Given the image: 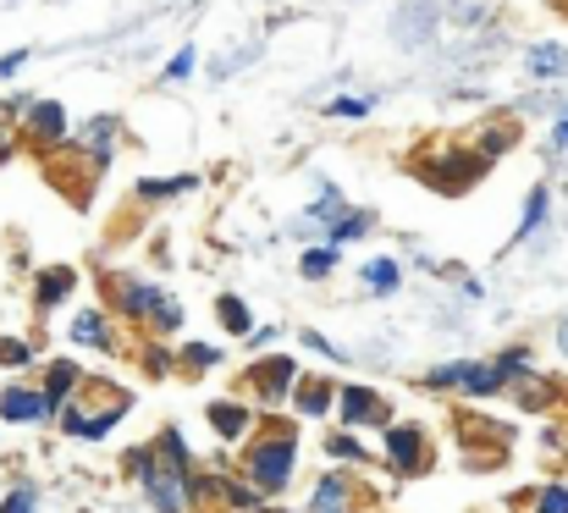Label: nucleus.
<instances>
[{"label":"nucleus","mask_w":568,"mask_h":513,"mask_svg":"<svg viewBox=\"0 0 568 513\" xmlns=\"http://www.w3.org/2000/svg\"><path fill=\"white\" fill-rule=\"evenodd\" d=\"M0 364H17L22 370V364H33V348L17 338H0Z\"/></svg>","instance_id":"obj_40"},{"label":"nucleus","mask_w":568,"mask_h":513,"mask_svg":"<svg viewBox=\"0 0 568 513\" xmlns=\"http://www.w3.org/2000/svg\"><path fill=\"white\" fill-rule=\"evenodd\" d=\"M193 67H199V50H193V44H183V50H172V56H166L161 78H166V83H189Z\"/></svg>","instance_id":"obj_34"},{"label":"nucleus","mask_w":568,"mask_h":513,"mask_svg":"<svg viewBox=\"0 0 568 513\" xmlns=\"http://www.w3.org/2000/svg\"><path fill=\"white\" fill-rule=\"evenodd\" d=\"M359 282H365V293H371V299H392V293L403 288V265H397L392 254H376V260H365V265H359Z\"/></svg>","instance_id":"obj_22"},{"label":"nucleus","mask_w":568,"mask_h":513,"mask_svg":"<svg viewBox=\"0 0 568 513\" xmlns=\"http://www.w3.org/2000/svg\"><path fill=\"white\" fill-rule=\"evenodd\" d=\"M552 155H568V111L552 122Z\"/></svg>","instance_id":"obj_46"},{"label":"nucleus","mask_w":568,"mask_h":513,"mask_svg":"<svg viewBox=\"0 0 568 513\" xmlns=\"http://www.w3.org/2000/svg\"><path fill=\"white\" fill-rule=\"evenodd\" d=\"M0 420H6V425H39V420H50L44 386H22V381L0 386Z\"/></svg>","instance_id":"obj_12"},{"label":"nucleus","mask_w":568,"mask_h":513,"mask_svg":"<svg viewBox=\"0 0 568 513\" xmlns=\"http://www.w3.org/2000/svg\"><path fill=\"white\" fill-rule=\"evenodd\" d=\"M221 503H226L232 513H265L271 509L265 492H260L254 481H232V475H226V486H221Z\"/></svg>","instance_id":"obj_26"},{"label":"nucleus","mask_w":568,"mask_h":513,"mask_svg":"<svg viewBox=\"0 0 568 513\" xmlns=\"http://www.w3.org/2000/svg\"><path fill=\"white\" fill-rule=\"evenodd\" d=\"M144 364H150V375H172V370H178V353H166V348H144Z\"/></svg>","instance_id":"obj_41"},{"label":"nucleus","mask_w":568,"mask_h":513,"mask_svg":"<svg viewBox=\"0 0 568 513\" xmlns=\"http://www.w3.org/2000/svg\"><path fill=\"white\" fill-rule=\"evenodd\" d=\"M271 513H282V509H271Z\"/></svg>","instance_id":"obj_49"},{"label":"nucleus","mask_w":568,"mask_h":513,"mask_svg":"<svg viewBox=\"0 0 568 513\" xmlns=\"http://www.w3.org/2000/svg\"><path fill=\"white\" fill-rule=\"evenodd\" d=\"M430 392H464V398H497L508 386V375L497 370V359H447L436 370H425Z\"/></svg>","instance_id":"obj_3"},{"label":"nucleus","mask_w":568,"mask_h":513,"mask_svg":"<svg viewBox=\"0 0 568 513\" xmlns=\"http://www.w3.org/2000/svg\"><path fill=\"white\" fill-rule=\"evenodd\" d=\"M514 144H519V128H514V122H491V128H480V139H475V150H480L486 161L508 155Z\"/></svg>","instance_id":"obj_27"},{"label":"nucleus","mask_w":568,"mask_h":513,"mask_svg":"<svg viewBox=\"0 0 568 513\" xmlns=\"http://www.w3.org/2000/svg\"><path fill=\"white\" fill-rule=\"evenodd\" d=\"M326 453H332V459H343V464H365V459H371V453H365V442H359V436H348V431H332V436H326Z\"/></svg>","instance_id":"obj_33"},{"label":"nucleus","mask_w":568,"mask_h":513,"mask_svg":"<svg viewBox=\"0 0 568 513\" xmlns=\"http://www.w3.org/2000/svg\"><path fill=\"white\" fill-rule=\"evenodd\" d=\"M276 332H282V326H254V332H248V348H254V353H260V348H271V342H276Z\"/></svg>","instance_id":"obj_45"},{"label":"nucleus","mask_w":568,"mask_h":513,"mask_svg":"<svg viewBox=\"0 0 568 513\" xmlns=\"http://www.w3.org/2000/svg\"><path fill=\"white\" fill-rule=\"evenodd\" d=\"M28 61H33V50H6V56H0V83H11Z\"/></svg>","instance_id":"obj_43"},{"label":"nucleus","mask_w":568,"mask_h":513,"mask_svg":"<svg viewBox=\"0 0 568 513\" xmlns=\"http://www.w3.org/2000/svg\"><path fill=\"white\" fill-rule=\"evenodd\" d=\"M22 122H28V133H33L39 144H50V150H55V144L67 139V128H72V122H67V105H61V100H33Z\"/></svg>","instance_id":"obj_14"},{"label":"nucleus","mask_w":568,"mask_h":513,"mask_svg":"<svg viewBox=\"0 0 568 513\" xmlns=\"http://www.w3.org/2000/svg\"><path fill=\"white\" fill-rule=\"evenodd\" d=\"M248 375H254V386H260V403H265V409L287 403V398H293V386H298V364H293L287 353H271V359H260Z\"/></svg>","instance_id":"obj_9"},{"label":"nucleus","mask_w":568,"mask_h":513,"mask_svg":"<svg viewBox=\"0 0 568 513\" xmlns=\"http://www.w3.org/2000/svg\"><path fill=\"white\" fill-rule=\"evenodd\" d=\"M128 420V392L111 403V409H61V436H78V442H100V436H111L116 425Z\"/></svg>","instance_id":"obj_8"},{"label":"nucleus","mask_w":568,"mask_h":513,"mask_svg":"<svg viewBox=\"0 0 568 513\" xmlns=\"http://www.w3.org/2000/svg\"><path fill=\"white\" fill-rule=\"evenodd\" d=\"M371 232H376V215H371V210H343V215L326 227V243L343 249V243H359V238H371Z\"/></svg>","instance_id":"obj_24"},{"label":"nucleus","mask_w":568,"mask_h":513,"mask_svg":"<svg viewBox=\"0 0 568 513\" xmlns=\"http://www.w3.org/2000/svg\"><path fill=\"white\" fill-rule=\"evenodd\" d=\"M155 447H161V453H166L172 464H183V470H193V447H189V436H183L178 425H161V431H155Z\"/></svg>","instance_id":"obj_31"},{"label":"nucleus","mask_w":568,"mask_h":513,"mask_svg":"<svg viewBox=\"0 0 568 513\" xmlns=\"http://www.w3.org/2000/svg\"><path fill=\"white\" fill-rule=\"evenodd\" d=\"M293 470H298V436L287 425H276L271 436H260L248 453H243V475L265 492V497H282L293 486Z\"/></svg>","instance_id":"obj_2"},{"label":"nucleus","mask_w":568,"mask_h":513,"mask_svg":"<svg viewBox=\"0 0 568 513\" xmlns=\"http://www.w3.org/2000/svg\"><path fill=\"white\" fill-rule=\"evenodd\" d=\"M215 321L226 326V338H248V332H254V315H248V304H243L237 293H221V299H215Z\"/></svg>","instance_id":"obj_25"},{"label":"nucleus","mask_w":568,"mask_h":513,"mask_svg":"<svg viewBox=\"0 0 568 513\" xmlns=\"http://www.w3.org/2000/svg\"><path fill=\"white\" fill-rule=\"evenodd\" d=\"M519 403H525V409H547V403H552V386H547V381H536V375H525Z\"/></svg>","instance_id":"obj_38"},{"label":"nucleus","mask_w":568,"mask_h":513,"mask_svg":"<svg viewBox=\"0 0 568 513\" xmlns=\"http://www.w3.org/2000/svg\"><path fill=\"white\" fill-rule=\"evenodd\" d=\"M558 353H564V359H568V321H564V326H558Z\"/></svg>","instance_id":"obj_48"},{"label":"nucleus","mask_w":568,"mask_h":513,"mask_svg":"<svg viewBox=\"0 0 568 513\" xmlns=\"http://www.w3.org/2000/svg\"><path fill=\"white\" fill-rule=\"evenodd\" d=\"M497 370H503L508 381H525V375H536V353H530L525 342H514V348L497 353Z\"/></svg>","instance_id":"obj_30"},{"label":"nucleus","mask_w":568,"mask_h":513,"mask_svg":"<svg viewBox=\"0 0 568 513\" xmlns=\"http://www.w3.org/2000/svg\"><path fill=\"white\" fill-rule=\"evenodd\" d=\"M128 470H133V481L144 486V497H150V509L155 513H193V470L183 464H172L155 442L150 447H133L128 453Z\"/></svg>","instance_id":"obj_1"},{"label":"nucleus","mask_w":568,"mask_h":513,"mask_svg":"<svg viewBox=\"0 0 568 513\" xmlns=\"http://www.w3.org/2000/svg\"><path fill=\"white\" fill-rule=\"evenodd\" d=\"M11 161V133H6V117H0V167Z\"/></svg>","instance_id":"obj_47"},{"label":"nucleus","mask_w":568,"mask_h":513,"mask_svg":"<svg viewBox=\"0 0 568 513\" xmlns=\"http://www.w3.org/2000/svg\"><path fill=\"white\" fill-rule=\"evenodd\" d=\"M486 167H491V161H486L480 150H447L442 161H425V167H419V177H425L436 193H464V188H469V182H475Z\"/></svg>","instance_id":"obj_5"},{"label":"nucleus","mask_w":568,"mask_h":513,"mask_svg":"<svg viewBox=\"0 0 568 513\" xmlns=\"http://www.w3.org/2000/svg\"><path fill=\"white\" fill-rule=\"evenodd\" d=\"M530 513H568V486L564 481L541 486V492H536V503H530Z\"/></svg>","instance_id":"obj_37"},{"label":"nucleus","mask_w":568,"mask_h":513,"mask_svg":"<svg viewBox=\"0 0 568 513\" xmlns=\"http://www.w3.org/2000/svg\"><path fill=\"white\" fill-rule=\"evenodd\" d=\"M133 193H139V204H166V199L199 193V177H193V171H183V177H139Z\"/></svg>","instance_id":"obj_20"},{"label":"nucleus","mask_w":568,"mask_h":513,"mask_svg":"<svg viewBox=\"0 0 568 513\" xmlns=\"http://www.w3.org/2000/svg\"><path fill=\"white\" fill-rule=\"evenodd\" d=\"M28 105H33V94H22V89H17V94H6V100H0V117H6V122H22V117H28Z\"/></svg>","instance_id":"obj_42"},{"label":"nucleus","mask_w":568,"mask_h":513,"mask_svg":"<svg viewBox=\"0 0 568 513\" xmlns=\"http://www.w3.org/2000/svg\"><path fill=\"white\" fill-rule=\"evenodd\" d=\"M304 513H354V481H348L343 470L321 475V481L310 486V509Z\"/></svg>","instance_id":"obj_13"},{"label":"nucleus","mask_w":568,"mask_h":513,"mask_svg":"<svg viewBox=\"0 0 568 513\" xmlns=\"http://www.w3.org/2000/svg\"><path fill=\"white\" fill-rule=\"evenodd\" d=\"M386 459L397 475H419L430 464V447H425V431L419 425H386Z\"/></svg>","instance_id":"obj_10"},{"label":"nucleus","mask_w":568,"mask_h":513,"mask_svg":"<svg viewBox=\"0 0 568 513\" xmlns=\"http://www.w3.org/2000/svg\"><path fill=\"white\" fill-rule=\"evenodd\" d=\"M178 364H189V370H215V364H221V348H215V342H183Z\"/></svg>","instance_id":"obj_35"},{"label":"nucleus","mask_w":568,"mask_h":513,"mask_svg":"<svg viewBox=\"0 0 568 513\" xmlns=\"http://www.w3.org/2000/svg\"><path fill=\"white\" fill-rule=\"evenodd\" d=\"M78 386H83V370H78L72 359H50V375H44V409L61 414V409L72 403Z\"/></svg>","instance_id":"obj_17"},{"label":"nucleus","mask_w":568,"mask_h":513,"mask_svg":"<svg viewBox=\"0 0 568 513\" xmlns=\"http://www.w3.org/2000/svg\"><path fill=\"white\" fill-rule=\"evenodd\" d=\"M293 409H298V420H321V414H332L337 409V386L332 381H304L298 375V386H293Z\"/></svg>","instance_id":"obj_18"},{"label":"nucleus","mask_w":568,"mask_h":513,"mask_svg":"<svg viewBox=\"0 0 568 513\" xmlns=\"http://www.w3.org/2000/svg\"><path fill=\"white\" fill-rule=\"evenodd\" d=\"M254 56H260V44H243V50H232V56L210 61V78H215V83H226V78H237V72H243V67H248Z\"/></svg>","instance_id":"obj_32"},{"label":"nucleus","mask_w":568,"mask_h":513,"mask_svg":"<svg viewBox=\"0 0 568 513\" xmlns=\"http://www.w3.org/2000/svg\"><path fill=\"white\" fill-rule=\"evenodd\" d=\"M150 326H155L161 338H178V332H183V304H178V299L166 293V304L155 310V321H150Z\"/></svg>","instance_id":"obj_36"},{"label":"nucleus","mask_w":568,"mask_h":513,"mask_svg":"<svg viewBox=\"0 0 568 513\" xmlns=\"http://www.w3.org/2000/svg\"><path fill=\"white\" fill-rule=\"evenodd\" d=\"M442 22H447V0H403L392 17V39L403 50H425L442 33Z\"/></svg>","instance_id":"obj_4"},{"label":"nucleus","mask_w":568,"mask_h":513,"mask_svg":"<svg viewBox=\"0 0 568 513\" xmlns=\"http://www.w3.org/2000/svg\"><path fill=\"white\" fill-rule=\"evenodd\" d=\"M376 105H381L376 89H365V94H332V100L321 105V117H326V122H365Z\"/></svg>","instance_id":"obj_23"},{"label":"nucleus","mask_w":568,"mask_h":513,"mask_svg":"<svg viewBox=\"0 0 568 513\" xmlns=\"http://www.w3.org/2000/svg\"><path fill=\"white\" fill-rule=\"evenodd\" d=\"M111 288H116V315H122V321H139V326H150V321H155V310L166 304V288H161V282L116 276Z\"/></svg>","instance_id":"obj_7"},{"label":"nucleus","mask_w":568,"mask_h":513,"mask_svg":"<svg viewBox=\"0 0 568 513\" xmlns=\"http://www.w3.org/2000/svg\"><path fill=\"white\" fill-rule=\"evenodd\" d=\"M298 271H304V282H326L332 271H337V243H310L304 254H298Z\"/></svg>","instance_id":"obj_28"},{"label":"nucleus","mask_w":568,"mask_h":513,"mask_svg":"<svg viewBox=\"0 0 568 513\" xmlns=\"http://www.w3.org/2000/svg\"><path fill=\"white\" fill-rule=\"evenodd\" d=\"M204 420H210V431H215L221 442H243V436L254 431L260 409H254V403H243V398H215V403L204 409Z\"/></svg>","instance_id":"obj_11"},{"label":"nucleus","mask_w":568,"mask_h":513,"mask_svg":"<svg viewBox=\"0 0 568 513\" xmlns=\"http://www.w3.org/2000/svg\"><path fill=\"white\" fill-rule=\"evenodd\" d=\"M525 72H530L536 83H564L568 78V44H558V39L530 44V50H525Z\"/></svg>","instance_id":"obj_15"},{"label":"nucleus","mask_w":568,"mask_h":513,"mask_svg":"<svg viewBox=\"0 0 568 513\" xmlns=\"http://www.w3.org/2000/svg\"><path fill=\"white\" fill-rule=\"evenodd\" d=\"M72 293H78V271H72V265H50V271H39V282H33V304H39L44 315L61 310Z\"/></svg>","instance_id":"obj_16"},{"label":"nucleus","mask_w":568,"mask_h":513,"mask_svg":"<svg viewBox=\"0 0 568 513\" xmlns=\"http://www.w3.org/2000/svg\"><path fill=\"white\" fill-rule=\"evenodd\" d=\"M304 348H310V353H321V359H337V364H343V359H348V353H343V348H332V342L321 338V332H304Z\"/></svg>","instance_id":"obj_44"},{"label":"nucleus","mask_w":568,"mask_h":513,"mask_svg":"<svg viewBox=\"0 0 568 513\" xmlns=\"http://www.w3.org/2000/svg\"><path fill=\"white\" fill-rule=\"evenodd\" d=\"M343 210H348V199H343V193H337V188H332V182L321 177V199L310 204V221L321 227V238H326V227H332V221H337Z\"/></svg>","instance_id":"obj_29"},{"label":"nucleus","mask_w":568,"mask_h":513,"mask_svg":"<svg viewBox=\"0 0 568 513\" xmlns=\"http://www.w3.org/2000/svg\"><path fill=\"white\" fill-rule=\"evenodd\" d=\"M67 338L78 342V348H116V332H111V315L105 310H78L72 326H67Z\"/></svg>","instance_id":"obj_19"},{"label":"nucleus","mask_w":568,"mask_h":513,"mask_svg":"<svg viewBox=\"0 0 568 513\" xmlns=\"http://www.w3.org/2000/svg\"><path fill=\"white\" fill-rule=\"evenodd\" d=\"M337 420H343L348 431H359V425L386 431V425H392V403L381 398L376 386H337Z\"/></svg>","instance_id":"obj_6"},{"label":"nucleus","mask_w":568,"mask_h":513,"mask_svg":"<svg viewBox=\"0 0 568 513\" xmlns=\"http://www.w3.org/2000/svg\"><path fill=\"white\" fill-rule=\"evenodd\" d=\"M0 513H39L33 509V486H11V492L0 497Z\"/></svg>","instance_id":"obj_39"},{"label":"nucleus","mask_w":568,"mask_h":513,"mask_svg":"<svg viewBox=\"0 0 568 513\" xmlns=\"http://www.w3.org/2000/svg\"><path fill=\"white\" fill-rule=\"evenodd\" d=\"M547 215H552V188H530V199H525V215H519V227H514V238H508V249H525L541 227H547Z\"/></svg>","instance_id":"obj_21"}]
</instances>
